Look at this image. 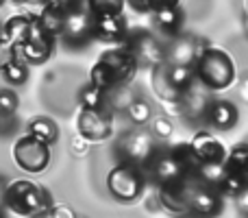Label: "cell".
<instances>
[{"instance_id":"1","label":"cell","mask_w":248,"mask_h":218,"mask_svg":"<svg viewBox=\"0 0 248 218\" xmlns=\"http://www.w3.org/2000/svg\"><path fill=\"white\" fill-rule=\"evenodd\" d=\"M2 205L22 218H44L50 214L55 201L44 185H37L31 179H16L4 185Z\"/></svg>"},{"instance_id":"2","label":"cell","mask_w":248,"mask_h":218,"mask_svg":"<svg viewBox=\"0 0 248 218\" xmlns=\"http://www.w3.org/2000/svg\"><path fill=\"white\" fill-rule=\"evenodd\" d=\"M194 74L207 92H222L235 81V61L222 48L207 46L194 64Z\"/></svg>"},{"instance_id":"3","label":"cell","mask_w":248,"mask_h":218,"mask_svg":"<svg viewBox=\"0 0 248 218\" xmlns=\"http://www.w3.org/2000/svg\"><path fill=\"white\" fill-rule=\"evenodd\" d=\"M144 172L141 166L131 162H120L113 170L107 175V190L116 201L122 203H133L141 197L144 192Z\"/></svg>"},{"instance_id":"4","label":"cell","mask_w":248,"mask_h":218,"mask_svg":"<svg viewBox=\"0 0 248 218\" xmlns=\"http://www.w3.org/2000/svg\"><path fill=\"white\" fill-rule=\"evenodd\" d=\"M11 153L16 166L26 172H44L50 164V146L42 144L29 135L17 137Z\"/></svg>"},{"instance_id":"5","label":"cell","mask_w":248,"mask_h":218,"mask_svg":"<svg viewBox=\"0 0 248 218\" xmlns=\"http://www.w3.org/2000/svg\"><path fill=\"white\" fill-rule=\"evenodd\" d=\"M78 135L90 144L109 140L113 133V118L105 109H81L78 111Z\"/></svg>"},{"instance_id":"6","label":"cell","mask_w":248,"mask_h":218,"mask_svg":"<svg viewBox=\"0 0 248 218\" xmlns=\"http://www.w3.org/2000/svg\"><path fill=\"white\" fill-rule=\"evenodd\" d=\"M98 64L105 66V70H107V74H109V79H111L113 87L128 83L133 77H135V72H137L135 57H133L124 46L111 48V50H105L103 55H100Z\"/></svg>"},{"instance_id":"7","label":"cell","mask_w":248,"mask_h":218,"mask_svg":"<svg viewBox=\"0 0 248 218\" xmlns=\"http://www.w3.org/2000/svg\"><path fill=\"white\" fill-rule=\"evenodd\" d=\"M61 37L68 46H83L92 37V13L87 4H83V9H78V4H72V9L63 16Z\"/></svg>"},{"instance_id":"8","label":"cell","mask_w":248,"mask_h":218,"mask_svg":"<svg viewBox=\"0 0 248 218\" xmlns=\"http://www.w3.org/2000/svg\"><path fill=\"white\" fill-rule=\"evenodd\" d=\"M144 166L150 170L153 179L157 181L159 185L179 184V181L185 177V170L181 168V164L174 159V155L170 153V149L168 151H155Z\"/></svg>"},{"instance_id":"9","label":"cell","mask_w":248,"mask_h":218,"mask_svg":"<svg viewBox=\"0 0 248 218\" xmlns=\"http://www.w3.org/2000/svg\"><path fill=\"white\" fill-rule=\"evenodd\" d=\"M205 48L201 46V39L192 37V35H181L179 39H174L163 50V64L166 66H194L198 57L205 52Z\"/></svg>"},{"instance_id":"10","label":"cell","mask_w":248,"mask_h":218,"mask_svg":"<svg viewBox=\"0 0 248 218\" xmlns=\"http://www.w3.org/2000/svg\"><path fill=\"white\" fill-rule=\"evenodd\" d=\"M189 149H192L194 157L198 164H224L227 157V146L222 140L214 135L209 131H198L192 137V142H187Z\"/></svg>"},{"instance_id":"11","label":"cell","mask_w":248,"mask_h":218,"mask_svg":"<svg viewBox=\"0 0 248 218\" xmlns=\"http://www.w3.org/2000/svg\"><path fill=\"white\" fill-rule=\"evenodd\" d=\"M120 149L124 153V162H131V164H146L150 159V155L155 153V142L148 133L144 131H131L122 137L120 142Z\"/></svg>"},{"instance_id":"12","label":"cell","mask_w":248,"mask_h":218,"mask_svg":"<svg viewBox=\"0 0 248 218\" xmlns=\"http://www.w3.org/2000/svg\"><path fill=\"white\" fill-rule=\"evenodd\" d=\"M124 48L135 57L137 66H140V61H144L146 66H153V68L163 66V48L150 35H137V37L126 39Z\"/></svg>"},{"instance_id":"13","label":"cell","mask_w":248,"mask_h":218,"mask_svg":"<svg viewBox=\"0 0 248 218\" xmlns=\"http://www.w3.org/2000/svg\"><path fill=\"white\" fill-rule=\"evenodd\" d=\"M209 103H211L209 92H207L198 81H194V85H189L187 90L179 96L181 116H187V118H192V120L202 118L207 107H209Z\"/></svg>"},{"instance_id":"14","label":"cell","mask_w":248,"mask_h":218,"mask_svg":"<svg viewBox=\"0 0 248 218\" xmlns=\"http://www.w3.org/2000/svg\"><path fill=\"white\" fill-rule=\"evenodd\" d=\"M92 35L103 42H122L126 37L124 16H92Z\"/></svg>"},{"instance_id":"15","label":"cell","mask_w":248,"mask_h":218,"mask_svg":"<svg viewBox=\"0 0 248 218\" xmlns=\"http://www.w3.org/2000/svg\"><path fill=\"white\" fill-rule=\"evenodd\" d=\"M205 118L214 124L220 131H227V129H233L237 124V118H240V111L231 103V101H211L209 107L205 111Z\"/></svg>"},{"instance_id":"16","label":"cell","mask_w":248,"mask_h":218,"mask_svg":"<svg viewBox=\"0 0 248 218\" xmlns=\"http://www.w3.org/2000/svg\"><path fill=\"white\" fill-rule=\"evenodd\" d=\"M159 205L168 210L170 214H185L187 210V192L183 188V181L172 185H161L159 188Z\"/></svg>"},{"instance_id":"17","label":"cell","mask_w":248,"mask_h":218,"mask_svg":"<svg viewBox=\"0 0 248 218\" xmlns=\"http://www.w3.org/2000/svg\"><path fill=\"white\" fill-rule=\"evenodd\" d=\"M153 16H155V22H157L159 29L170 35L179 33L181 24H183V11H181V7H176V4H172V2H157Z\"/></svg>"},{"instance_id":"18","label":"cell","mask_w":248,"mask_h":218,"mask_svg":"<svg viewBox=\"0 0 248 218\" xmlns=\"http://www.w3.org/2000/svg\"><path fill=\"white\" fill-rule=\"evenodd\" d=\"M26 135L42 142V144H46V146H50L59 140V127H57V122L52 118H48V116H37V118H33L29 122V133H26Z\"/></svg>"},{"instance_id":"19","label":"cell","mask_w":248,"mask_h":218,"mask_svg":"<svg viewBox=\"0 0 248 218\" xmlns=\"http://www.w3.org/2000/svg\"><path fill=\"white\" fill-rule=\"evenodd\" d=\"M29 26H31V13H17V16L9 17L4 22V29L0 33V39L9 42L11 46H20L29 35Z\"/></svg>"},{"instance_id":"20","label":"cell","mask_w":248,"mask_h":218,"mask_svg":"<svg viewBox=\"0 0 248 218\" xmlns=\"http://www.w3.org/2000/svg\"><path fill=\"white\" fill-rule=\"evenodd\" d=\"M166 72V81L176 94H183L189 85H194L196 74H194V66H163Z\"/></svg>"},{"instance_id":"21","label":"cell","mask_w":248,"mask_h":218,"mask_svg":"<svg viewBox=\"0 0 248 218\" xmlns=\"http://www.w3.org/2000/svg\"><path fill=\"white\" fill-rule=\"evenodd\" d=\"M37 22L48 37H52V39L61 37V29H63V16H61V13L52 11V9H48L46 4H44L42 13H37Z\"/></svg>"},{"instance_id":"22","label":"cell","mask_w":248,"mask_h":218,"mask_svg":"<svg viewBox=\"0 0 248 218\" xmlns=\"http://www.w3.org/2000/svg\"><path fill=\"white\" fill-rule=\"evenodd\" d=\"M224 168H227L229 172L246 175V170H248V146L246 144H237V146H233L231 151H227Z\"/></svg>"},{"instance_id":"23","label":"cell","mask_w":248,"mask_h":218,"mask_svg":"<svg viewBox=\"0 0 248 218\" xmlns=\"http://www.w3.org/2000/svg\"><path fill=\"white\" fill-rule=\"evenodd\" d=\"M216 188H218V192L224 194V197L235 199L242 190H246V175H237V172H229L227 170Z\"/></svg>"},{"instance_id":"24","label":"cell","mask_w":248,"mask_h":218,"mask_svg":"<svg viewBox=\"0 0 248 218\" xmlns=\"http://www.w3.org/2000/svg\"><path fill=\"white\" fill-rule=\"evenodd\" d=\"M224 172H227L224 164H198V168H196L194 175H196L205 185L214 188V185L220 184V179L224 177Z\"/></svg>"},{"instance_id":"25","label":"cell","mask_w":248,"mask_h":218,"mask_svg":"<svg viewBox=\"0 0 248 218\" xmlns=\"http://www.w3.org/2000/svg\"><path fill=\"white\" fill-rule=\"evenodd\" d=\"M78 103H81V109H103L105 92H100L98 87L87 83V85L78 92Z\"/></svg>"},{"instance_id":"26","label":"cell","mask_w":248,"mask_h":218,"mask_svg":"<svg viewBox=\"0 0 248 218\" xmlns=\"http://www.w3.org/2000/svg\"><path fill=\"white\" fill-rule=\"evenodd\" d=\"M2 77H4V81L11 83V85H24V83L29 81V66L17 59L2 70Z\"/></svg>"},{"instance_id":"27","label":"cell","mask_w":248,"mask_h":218,"mask_svg":"<svg viewBox=\"0 0 248 218\" xmlns=\"http://www.w3.org/2000/svg\"><path fill=\"white\" fill-rule=\"evenodd\" d=\"M170 153L174 155V159L181 164V168L185 170V175H189V172H196L198 162H196V157H194L189 144H176L174 149H170Z\"/></svg>"},{"instance_id":"28","label":"cell","mask_w":248,"mask_h":218,"mask_svg":"<svg viewBox=\"0 0 248 218\" xmlns=\"http://www.w3.org/2000/svg\"><path fill=\"white\" fill-rule=\"evenodd\" d=\"M126 114H128V118H131L135 124H146L150 120V116H153V111H150V105L146 103V101L135 99V101H131V103H128Z\"/></svg>"},{"instance_id":"29","label":"cell","mask_w":248,"mask_h":218,"mask_svg":"<svg viewBox=\"0 0 248 218\" xmlns=\"http://www.w3.org/2000/svg\"><path fill=\"white\" fill-rule=\"evenodd\" d=\"M90 7V13L92 16H120L122 9H124V2H105V0H94V2L87 4Z\"/></svg>"},{"instance_id":"30","label":"cell","mask_w":248,"mask_h":218,"mask_svg":"<svg viewBox=\"0 0 248 218\" xmlns=\"http://www.w3.org/2000/svg\"><path fill=\"white\" fill-rule=\"evenodd\" d=\"M20 105V99L13 90H0V116H13Z\"/></svg>"},{"instance_id":"31","label":"cell","mask_w":248,"mask_h":218,"mask_svg":"<svg viewBox=\"0 0 248 218\" xmlns=\"http://www.w3.org/2000/svg\"><path fill=\"white\" fill-rule=\"evenodd\" d=\"M22 61L20 57V50H17V46H11L9 42H4V39H0V72H2L4 68H7L9 64H13V61Z\"/></svg>"},{"instance_id":"32","label":"cell","mask_w":248,"mask_h":218,"mask_svg":"<svg viewBox=\"0 0 248 218\" xmlns=\"http://www.w3.org/2000/svg\"><path fill=\"white\" fill-rule=\"evenodd\" d=\"M172 131H174V127H172V122L166 118V116H159V118H155V122H153V133H155L157 137L166 140V137L172 135Z\"/></svg>"},{"instance_id":"33","label":"cell","mask_w":248,"mask_h":218,"mask_svg":"<svg viewBox=\"0 0 248 218\" xmlns=\"http://www.w3.org/2000/svg\"><path fill=\"white\" fill-rule=\"evenodd\" d=\"M48 216H50V218H77V216H74V212L70 210L68 205H61V203H55Z\"/></svg>"},{"instance_id":"34","label":"cell","mask_w":248,"mask_h":218,"mask_svg":"<svg viewBox=\"0 0 248 218\" xmlns=\"http://www.w3.org/2000/svg\"><path fill=\"white\" fill-rule=\"evenodd\" d=\"M90 146H92L90 142H85L81 135H77V137L72 140V151H74L77 155H85L87 151H90Z\"/></svg>"},{"instance_id":"35","label":"cell","mask_w":248,"mask_h":218,"mask_svg":"<svg viewBox=\"0 0 248 218\" xmlns=\"http://www.w3.org/2000/svg\"><path fill=\"white\" fill-rule=\"evenodd\" d=\"M13 127H16V122H13V116H0V133H11Z\"/></svg>"},{"instance_id":"36","label":"cell","mask_w":248,"mask_h":218,"mask_svg":"<svg viewBox=\"0 0 248 218\" xmlns=\"http://www.w3.org/2000/svg\"><path fill=\"white\" fill-rule=\"evenodd\" d=\"M235 201H237V207H240V212H248V205H246V201H248V190H242L240 194L235 197Z\"/></svg>"},{"instance_id":"37","label":"cell","mask_w":248,"mask_h":218,"mask_svg":"<svg viewBox=\"0 0 248 218\" xmlns=\"http://www.w3.org/2000/svg\"><path fill=\"white\" fill-rule=\"evenodd\" d=\"M155 4H157V2H131V7L137 9V11H148V13H153V11H155Z\"/></svg>"},{"instance_id":"38","label":"cell","mask_w":248,"mask_h":218,"mask_svg":"<svg viewBox=\"0 0 248 218\" xmlns=\"http://www.w3.org/2000/svg\"><path fill=\"white\" fill-rule=\"evenodd\" d=\"M2 201H4V181L0 179V207H2Z\"/></svg>"},{"instance_id":"39","label":"cell","mask_w":248,"mask_h":218,"mask_svg":"<svg viewBox=\"0 0 248 218\" xmlns=\"http://www.w3.org/2000/svg\"><path fill=\"white\" fill-rule=\"evenodd\" d=\"M0 7H2V2H0Z\"/></svg>"}]
</instances>
